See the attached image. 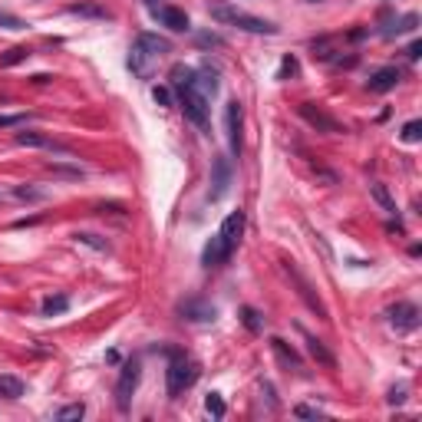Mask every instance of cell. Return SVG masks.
Wrapping results in <instances>:
<instances>
[{"label":"cell","instance_id":"1","mask_svg":"<svg viewBox=\"0 0 422 422\" xmlns=\"http://www.w3.org/2000/svg\"><path fill=\"white\" fill-rule=\"evenodd\" d=\"M169 86L175 89V96H178V106L185 109V119L195 122L198 129H208V103L211 99L202 96L195 86V70L185 63H175L172 73H169Z\"/></svg>","mask_w":422,"mask_h":422},{"label":"cell","instance_id":"2","mask_svg":"<svg viewBox=\"0 0 422 422\" xmlns=\"http://www.w3.org/2000/svg\"><path fill=\"white\" fill-rule=\"evenodd\" d=\"M241 235H244V211H231V215L221 221V228H218V235L211 241H208L205 254H202V261H205V268H221L231 254H235V248H238Z\"/></svg>","mask_w":422,"mask_h":422},{"label":"cell","instance_id":"3","mask_svg":"<svg viewBox=\"0 0 422 422\" xmlns=\"http://www.w3.org/2000/svg\"><path fill=\"white\" fill-rule=\"evenodd\" d=\"M165 53H172V44H169L165 37H159V33H139L136 44H132V50H129L132 73L139 76V79H149L155 63H159Z\"/></svg>","mask_w":422,"mask_h":422},{"label":"cell","instance_id":"4","mask_svg":"<svg viewBox=\"0 0 422 422\" xmlns=\"http://www.w3.org/2000/svg\"><path fill=\"white\" fill-rule=\"evenodd\" d=\"M211 17H215L218 23L238 27V30H244V33H261V37H274V33H277V27H274L271 20H261L254 13H244V11H238V7H228V4L211 7Z\"/></svg>","mask_w":422,"mask_h":422},{"label":"cell","instance_id":"5","mask_svg":"<svg viewBox=\"0 0 422 422\" xmlns=\"http://www.w3.org/2000/svg\"><path fill=\"white\" fill-rule=\"evenodd\" d=\"M198 363L195 360H188L185 353H175L172 363H169V369H165V390H169V396H182L188 386H195V379H198Z\"/></svg>","mask_w":422,"mask_h":422},{"label":"cell","instance_id":"6","mask_svg":"<svg viewBox=\"0 0 422 422\" xmlns=\"http://www.w3.org/2000/svg\"><path fill=\"white\" fill-rule=\"evenodd\" d=\"M139 376H142V363H139V360H129V363L119 369V383H116V406H119L122 412L129 409L132 393L139 390Z\"/></svg>","mask_w":422,"mask_h":422},{"label":"cell","instance_id":"7","mask_svg":"<svg viewBox=\"0 0 422 422\" xmlns=\"http://www.w3.org/2000/svg\"><path fill=\"white\" fill-rule=\"evenodd\" d=\"M390 324L400 330V334H409L419 327V307L409 301H400L396 307H390Z\"/></svg>","mask_w":422,"mask_h":422},{"label":"cell","instance_id":"8","mask_svg":"<svg viewBox=\"0 0 422 422\" xmlns=\"http://www.w3.org/2000/svg\"><path fill=\"white\" fill-rule=\"evenodd\" d=\"M149 11L155 20H162V27H169V30H175V33H185L192 27V23H188V13L178 11V7H159V4L149 0Z\"/></svg>","mask_w":422,"mask_h":422},{"label":"cell","instance_id":"9","mask_svg":"<svg viewBox=\"0 0 422 422\" xmlns=\"http://www.w3.org/2000/svg\"><path fill=\"white\" fill-rule=\"evenodd\" d=\"M225 126H228V145H231V155L238 159L241 155V103H228L225 112Z\"/></svg>","mask_w":422,"mask_h":422},{"label":"cell","instance_id":"10","mask_svg":"<svg viewBox=\"0 0 422 422\" xmlns=\"http://www.w3.org/2000/svg\"><path fill=\"white\" fill-rule=\"evenodd\" d=\"M301 116H303L307 122H310L314 129H320V132H330V136H336V132H343V126H340L336 119H330V116H327L324 109H317L314 103H303V106H301Z\"/></svg>","mask_w":422,"mask_h":422},{"label":"cell","instance_id":"11","mask_svg":"<svg viewBox=\"0 0 422 422\" xmlns=\"http://www.w3.org/2000/svg\"><path fill=\"white\" fill-rule=\"evenodd\" d=\"M178 314L185 320H192V324H211L218 317V310H215V303H208V301H185L178 307Z\"/></svg>","mask_w":422,"mask_h":422},{"label":"cell","instance_id":"12","mask_svg":"<svg viewBox=\"0 0 422 422\" xmlns=\"http://www.w3.org/2000/svg\"><path fill=\"white\" fill-rule=\"evenodd\" d=\"M17 145H30V149H50V152H60V155H70V145L50 139V136H44V132H17Z\"/></svg>","mask_w":422,"mask_h":422},{"label":"cell","instance_id":"13","mask_svg":"<svg viewBox=\"0 0 422 422\" xmlns=\"http://www.w3.org/2000/svg\"><path fill=\"white\" fill-rule=\"evenodd\" d=\"M211 202H221L228 192V185H231V169H228V159H221L218 155L215 162H211Z\"/></svg>","mask_w":422,"mask_h":422},{"label":"cell","instance_id":"14","mask_svg":"<svg viewBox=\"0 0 422 422\" xmlns=\"http://www.w3.org/2000/svg\"><path fill=\"white\" fill-rule=\"evenodd\" d=\"M284 271H287V274H291V277H294V284H297V294H301L303 301H307V307H310L314 314L327 317V307H324V303H320V301H317V297H314V291H310V284H307V281H303V277H301V274H297V268H294L291 261H284Z\"/></svg>","mask_w":422,"mask_h":422},{"label":"cell","instance_id":"15","mask_svg":"<svg viewBox=\"0 0 422 422\" xmlns=\"http://www.w3.org/2000/svg\"><path fill=\"white\" fill-rule=\"evenodd\" d=\"M396 83H400V70L396 66H383V70H376L369 76L367 89L369 93H390V89H396Z\"/></svg>","mask_w":422,"mask_h":422},{"label":"cell","instance_id":"16","mask_svg":"<svg viewBox=\"0 0 422 422\" xmlns=\"http://www.w3.org/2000/svg\"><path fill=\"white\" fill-rule=\"evenodd\" d=\"M195 86L202 96L208 99H215L218 96V89H221V83H218V70H211V66H202V70H195Z\"/></svg>","mask_w":422,"mask_h":422},{"label":"cell","instance_id":"17","mask_svg":"<svg viewBox=\"0 0 422 422\" xmlns=\"http://www.w3.org/2000/svg\"><path fill=\"white\" fill-rule=\"evenodd\" d=\"M271 350H274V357H277V363H281L284 369H301V357H297V353L284 343L281 336H274V340H271Z\"/></svg>","mask_w":422,"mask_h":422},{"label":"cell","instance_id":"18","mask_svg":"<svg viewBox=\"0 0 422 422\" xmlns=\"http://www.w3.org/2000/svg\"><path fill=\"white\" fill-rule=\"evenodd\" d=\"M307 350H310V357H314L320 367H327V369L336 367V357L330 353V350H327L324 340H317V336H307Z\"/></svg>","mask_w":422,"mask_h":422},{"label":"cell","instance_id":"19","mask_svg":"<svg viewBox=\"0 0 422 422\" xmlns=\"http://www.w3.org/2000/svg\"><path fill=\"white\" fill-rule=\"evenodd\" d=\"M70 13H76V17H93V20H112V13L103 7V4H70L66 7Z\"/></svg>","mask_w":422,"mask_h":422},{"label":"cell","instance_id":"20","mask_svg":"<svg viewBox=\"0 0 422 422\" xmlns=\"http://www.w3.org/2000/svg\"><path fill=\"white\" fill-rule=\"evenodd\" d=\"M369 195L376 198L379 208H383L386 215H396V211H400V208H396V202H393V195L386 192V185H383V182H373V185H369Z\"/></svg>","mask_w":422,"mask_h":422},{"label":"cell","instance_id":"21","mask_svg":"<svg viewBox=\"0 0 422 422\" xmlns=\"http://www.w3.org/2000/svg\"><path fill=\"white\" fill-rule=\"evenodd\" d=\"M0 396H7V400H20L23 383L17 376H0Z\"/></svg>","mask_w":422,"mask_h":422},{"label":"cell","instance_id":"22","mask_svg":"<svg viewBox=\"0 0 422 422\" xmlns=\"http://www.w3.org/2000/svg\"><path fill=\"white\" fill-rule=\"evenodd\" d=\"M416 23H419V17H416V13H406V17H400V20H393V27H386L383 33H386V37H400V33L412 30Z\"/></svg>","mask_w":422,"mask_h":422},{"label":"cell","instance_id":"23","mask_svg":"<svg viewBox=\"0 0 422 422\" xmlns=\"http://www.w3.org/2000/svg\"><path fill=\"white\" fill-rule=\"evenodd\" d=\"M13 198H20V202H44L46 192L44 188H30V185H17V188H13Z\"/></svg>","mask_w":422,"mask_h":422},{"label":"cell","instance_id":"24","mask_svg":"<svg viewBox=\"0 0 422 422\" xmlns=\"http://www.w3.org/2000/svg\"><path fill=\"white\" fill-rule=\"evenodd\" d=\"M27 56H30L27 46H13V50H7V53L0 56V66H4V70H7V66H17V63H23Z\"/></svg>","mask_w":422,"mask_h":422},{"label":"cell","instance_id":"25","mask_svg":"<svg viewBox=\"0 0 422 422\" xmlns=\"http://www.w3.org/2000/svg\"><path fill=\"white\" fill-rule=\"evenodd\" d=\"M66 307H70V297H63V294H60V297H46V301H44V317L63 314Z\"/></svg>","mask_w":422,"mask_h":422},{"label":"cell","instance_id":"26","mask_svg":"<svg viewBox=\"0 0 422 422\" xmlns=\"http://www.w3.org/2000/svg\"><path fill=\"white\" fill-rule=\"evenodd\" d=\"M76 241H79V244H86V248H93V251H103V254L109 251V241H103L99 235H89V231H79Z\"/></svg>","mask_w":422,"mask_h":422},{"label":"cell","instance_id":"27","mask_svg":"<svg viewBox=\"0 0 422 422\" xmlns=\"http://www.w3.org/2000/svg\"><path fill=\"white\" fill-rule=\"evenodd\" d=\"M86 416V406L83 402H73V406H63V409L56 412V419L60 422H70V419H83Z\"/></svg>","mask_w":422,"mask_h":422},{"label":"cell","instance_id":"28","mask_svg":"<svg viewBox=\"0 0 422 422\" xmlns=\"http://www.w3.org/2000/svg\"><path fill=\"white\" fill-rule=\"evenodd\" d=\"M205 409H208V416H215V419H221V416H225V400H221V393H208Z\"/></svg>","mask_w":422,"mask_h":422},{"label":"cell","instance_id":"29","mask_svg":"<svg viewBox=\"0 0 422 422\" xmlns=\"http://www.w3.org/2000/svg\"><path fill=\"white\" fill-rule=\"evenodd\" d=\"M241 320H244V327H248L251 334H258L261 330V314L254 310V307H244V310H241Z\"/></svg>","mask_w":422,"mask_h":422},{"label":"cell","instance_id":"30","mask_svg":"<svg viewBox=\"0 0 422 422\" xmlns=\"http://www.w3.org/2000/svg\"><path fill=\"white\" fill-rule=\"evenodd\" d=\"M419 136H422V122L419 119H412V122L402 126V142H419Z\"/></svg>","mask_w":422,"mask_h":422},{"label":"cell","instance_id":"31","mask_svg":"<svg viewBox=\"0 0 422 422\" xmlns=\"http://www.w3.org/2000/svg\"><path fill=\"white\" fill-rule=\"evenodd\" d=\"M27 119H33V112H17V116H0V129H13V126H23Z\"/></svg>","mask_w":422,"mask_h":422},{"label":"cell","instance_id":"32","mask_svg":"<svg viewBox=\"0 0 422 422\" xmlns=\"http://www.w3.org/2000/svg\"><path fill=\"white\" fill-rule=\"evenodd\" d=\"M46 169L53 175H66V178H83V169H70V165H56V162H50Z\"/></svg>","mask_w":422,"mask_h":422},{"label":"cell","instance_id":"33","mask_svg":"<svg viewBox=\"0 0 422 422\" xmlns=\"http://www.w3.org/2000/svg\"><path fill=\"white\" fill-rule=\"evenodd\" d=\"M152 99H155L159 106H172V89H169V86H155V89H152Z\"/></svg>","mask_w":422,"mask_h":422},{"label":"cell","instance_id":"34","mask_svg":"<svg viewBox=\"0 0 422 422\" xmlns=\"http://www.w3.org/2000/svg\"><path fill=\"white\" fill-rule=\"evenodd\" d=\"M198 46H225V37H218V33H198Z\"/></svg>","mask_w":422,"mask_h":422},{"label":"cell","instance_id":"35","mask_svg":"<svg viewBox=\"0 0 422 422\" xmlns=\"http://www.w3.org/2000/svg\"><path fill=\"white\" fill-rule=\"evenodd\" d=\"M0 27H7V30H23L27 23L20 17H11V13H0Z\"/></svg>","mask_w":422,"mask_h":422},{"label":"cell","instance_id":"36","mask_svg":"<svg viewBox=\"0 0 422 422\" xmlns=\"http://www.w3.org/2000/svg\"><path fill=\"white\" fill-rule=\"evenodd\" d=\"M294 416H301V419H324V412L314 409V406H297V409H294Z\"/></svg>","mask_w":422,"mask_h":422},{"label":"cell","instance_id":"37","mask_svg":"<svg viewBox=\"0 0 422 422\" xmlns=\"http://www.w3.org/2000/svg\"><path fill=\"white\" fill-rule=\"evenodd\" d=\"M287 73H297V60H294V56H287V60H284V66H281V79H284V76H287Z\"/></svg>","mask_w":422,"mask_h":422},{"label":"cell","instance_id":"38","mask_svg":"<svg viewBox=\"0 0 422 422\" xmlns=\"http://www.w3.org/2000/svg\"><path fill=\"white\" fill-rule=\"evenodd\" d=\"M406 400V386H400V390H390V402L396 406V402H402Z\"/></svg>","mask_w":422,"mask_h":422},{"label":"cell","instance_id":"39","mask_svg":"<svg viewBox=\"0 0 422 422\" xmlns=\"http://www.w3.org/2000/svg\"><path fill=\"white\" fill-rule=\"evenodd\" d=\"M406 53H409V60H419V53H422V44H419V40H416V44H412L409 50H406Z\"/></svg>","mask_w":422,"mask_h":422},{"label":"cell","instance_id":"40","mask_svg":"<svg viewBox=\"0 0 422 422\" xmlns=\"http://www.w3.org/2000/svg\"><path fill=\"white\" fill-rule=\"evenodd\" d=\"M4 198H7V195H4V192H0V202H4Z\"/></svg>","mask_w":422,"mask_h":422},{"label":"cell","instance_id":"41","mask_svg":"<svg viewBox=\"0 0 422 422\" xmlns=\"http://www.w3.org/2000/svg\"><path fill=\"white\" fill-rule=\"evenodd\" d=\"M314 4H317V0H314Z\"/></svg>","mask_w":422,"mask_h":422}]
</instances>
